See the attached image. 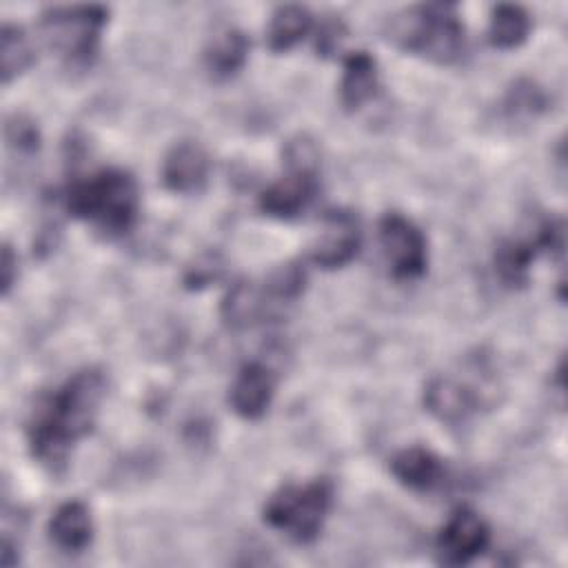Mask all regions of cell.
<instances>
[{
  "label": "cell",
  "mask_w": 568,
  "mask_h": 568,
  "mask_svg": "<svg viewBox=\"0 0 568 568\" xmlns=\"http://www.w3.org/2000/svg\"><path fill=\"white\" fill-rule=\"evenodd\" d=\"M106 379L100 368H82L33 410L27 435L31 455L49 470H60L71 448L87 437L98 419Z\"/></svg>",
  "instance_id": "6da1fadb"
},
{
  "label": "cell",
  "mask_w": 568,
  "mask_h": 568,
  "mask_svg": "<svg viewBox=\"0 0 568 568\" xmlns=\"http://www.w3.org/2000/svg\"><path fill=\"white\" fill-rule=\"evenodd\" d=\"M386 38L402 51L439 64L457 62L466 53V29L450 2H428L397 11L386 22Z\"/></svg>",
  "instance_id": "7a4b0ae2"
},
{
  "label": "cell",
  "mask_w": 568,
  "mask_h": 568,
  "mask_svg": "<svg viewBox=\"0 0 568 568\" xmlns=\"http://www.w3.org/2000/svg\"><path fill=\"white\" fill-rule=\"evenodd\" d=\"M64 206L73 217L91 222L102 233L122 235L135 224L140 191L131 173L102 169L73 182L64 193Z\"/></svg>",
  "instance_id": "3957f363"
},
{
  "label": "cell",
  "mask_w": 568,
  "mask_h": 568,
  "mask_svg": "<svg viewBox=\"0 0 568 568\" xmlns=\"http://www.w3.org/2000/svg\"><path fill=\"white\" fill-rule=\"evenodd\" d=\"M333 504V484L328 479H313L304 486H282L264 504L262 519L286 532L297 544H311L331 510Z\"/></svg>",
  "instance_id": "277c9868"
},
{
  "label": "cell",
  "mask_w": 568,
  "mask_h": 568,
  "mask_svg": "<svg viewBox=\"0 0 568 568\" xmlns=\"http://www.w3.org/2000/svg\"><path fill=\"white\" fill-rule=\"evenodd\" d=\"M109 11L100 4L51 7L42 11L40 27L53 51L75 69L89 67L98 53L100 31L106 24Z\"/></svg>",
  "instance_id": "5b68a950"
},
{
  "label": "cell",
  "mask_w": 568,
  "mask_h": 568,
  "mask_svg": "<svg viewBox=\"0 0 568 568\" xmlns=\"http://www.w3.org/2000/svg\"><path fill=\"white\" fill-rule=\"evenodd\" d=\"M564 248V224L552 217H544L537 226L535 233L526 237H510L504 240L497 251H495V271L499 280L510 286L519 288L528 284L530 277V264L541 251H559Z\"/></svg>",
  "instance_id": "8992f818"
},
{
  "label": "cell",
  "mask_w": 568,
  "mask_h": 568,
  "mask_svg": "<svg viewBox=\"0 0 568 568\" xmlns=\"http://www.w3.org/2000/svg\"><path fill=\"white\" fill-rule=\"evenodd\" d=\"M379 244L395 277L413 280L426 271V240L404 215L386 213L379 220Z\"/></svg>",
  "instance_id": "52a82bcc"
},
{
  "label": "cell",
  "mask_w": 568,
  "mask_h": 568,
  "mask_svg": "<svg viewBox=\"0 0 568 568\" xmlns=\"http://www.w3.org/2000/svg\"><path fill=\"white\" fill-rule=\"evenodd\" d=\"M488 524L470 508L455 510L437 535V555L444 564L462 566L481 555L488 546Z\"/></svg>",
  "instance_id": "ba28073f"
},
{
  "label": "cell",
  "mask_w": 568,
  "mask_h": 568,
  "mask_svg": "<svg viewBox=\"0 0 568 568\" xmlns=\"http://www.w3.org/2000/svg\"><path fill=\"white\" fill-rule=\"evenodd\" d=\"M359 222L351 211H328L322 220V231L311 248V262L320 268H339L359 251Z\"/></svg>",
  "instance_id": "9c48e42d"
},
{
  "label": "cell",
  "mask_w": 568,
  "mask_h": 568,
  "mask_svg": "<svg viewBox=\"0 0 568 568\" xmlns=\"http://www.w3.org/2000/svg\"><path fill=\"white\" fill-rule=\"evenodd\" d=\"M479 404L481 397L473 390V386L455 377L437 375L424 388V406L442 424L457 426L466 422L479 408Z\"/></svg>",
  "instance_id": "30bf717a"
},
{
  "label": "cell",
  "mask_w": 568,
  "mask_h": 568,
  "mask_svg": "<svg viewBox=\"0 0 568 568\" xmlns=\"http://www.w3.org/2000/svg\"><path fill=\"white\" fill-rule=\"evenodd\" d=\"M209 153L191 140L178 142L164 155L162 182L173 193H195L209 180Z\"/></svg>",
  "instance_id": "8fae6325"
},
{
  "label": "cell",
  "mask_w": 568,
  "mask_h": 568,
  "mask_svg": "<svg viewBox=\"0 0 568 568\" xmlns=\"http://www.w3.org/2000/svg\"><path fill=\"white\" fill-rule=\"evenodd\" d=\"M275 393V377L262 362H248L240 368L231 384L229 404L244 419H257L271 406Z\"/></svg>",
  "instance_id": "7c38bea8"
},
{
  "label": "cell",
  "mask_w": 568,
  "mask_h": 568,
  "mask_svg": "<svg viewBox=\"0 0 568 568\" xmlns=\"http://www.w3.org/2000/svg\"><path fill=\"white\" fill-rule=\"evenodd\" d=\"M317 173H306V171H286L280 180L268 184L262 195H260V211L271 215V217H295L302 213L308 202L313 200L317 191Z\"/></svg>",
  "instance_id": "4fadbf2b"
},
{
  "label": "cell",
  "mask_w": 568,
  "mask_h": 568,
  "mask_svg": "<svg viewBox=\"0 0 568 568\" xmlns=\"http://www.w3.org/2000/svg\"><path fill=\"white\" fill-rule=\"evenodd\" d=\"M49 537L64 552H82L93 539L89 508L78 499L58 506L49 519Z\"/></svg>",
  "instance_id": "5bb4252c"
},
{
  "label": "cell",
  "mask_w": 568,
  "mask_h": 568,
  "mask_svg": "<svg viewBox=\"0 0 568 568\" xmlns=\"http://www.w3.org/2000/svg\"><path fill=\"white\" fill-rule=\"evenodd\" d=\"M377 91V62L366 51H353L344 58L339 100L348 111H357Z\"/></svg>",
  "instance_id": "9a60e30c"
},
{
  "label": "cell",
  "mask_w": 568,
  "mask_h": 568,
  "mask_svg": "<svg viewBox=\"0 0 568 568\" xmlns=\"http://www.w3.org/2000/svg\"><path fill=\"white\" fill-rule=\"evenodd\" d=\"M390 473L399 484L413 490H428L442 481L444 466L430 450L410 446L390 459Z\"/></svg>",
  "instance_id": "2e32d148"
},
{
  "label": "cell",
  "mask_w": 568,
  "mask_h": 568,
  "mask_svg": "<svg viewBox=\"0 0 568 568\" xmlns=\"http://www.w3.org/2000/svg\"><path fill=\"white\" fill-rule=\"evenodd\" d=\"M248 58V38L240 29H222L215 33L204 51V67L215 80L235 75Z\"/></svg>",
  "instance_id": "e0dca14e"
},
{
  "label": "cell",
  "mask_w": 568,
  "mask_h": 568,
  "mask_svg": "<svg viewBox=\"0 0 568 568\" xmlns=\"http://www.w3.org/2000/svg\"><path fill=\"white\" fill-rule=\"evenodd\" d=\"M266 308L264 293L251 282H235L220 304V317L231 328H248L262 320Z\"/></svg>",
  "instance_id": "ac0fdd59"
},
{
  "label": "cell",
  "mask_w": 568,
  "mask_h": 568,
  "mask_svg": "<svg viewBox=\"0 0 568 568\" xmlns=\"http://www.w3.org/2000/svg\"><path fill=\"white\" fill-rule=\"evenodd\" d=\"M313 27V16L302 4H282L273 11L266 40L273 51H288L295 47Z\"/></svg>",
  "instance_id": "d6986e66"
},
{
  "label": "cell",
  "mask_w": 568,
  "mask_h": 568,
  "mask_svg": "<svg viewBox=\"0 0 568 568\" xmlns=\"http://www.w3.org/2000/svg\"><path fill=\"white\" fill-rule=\"evenodd\" d=\"M530 33V16L519 4H497L488 24V40L497 49H515Z\"/></svg>",
  "instance_id": "ffe728a7"
},
{
  "label": "cell",
  "mask_w": 568,
  "mask_h": 568,
  "mask_svg": "<svg viewBox=\"0 0 568 568\" xmlns=\"http://www.w3.org/2000/svg\"><path fill=\"white\" fill-rule=\"evenodd\" d=\"M0 60H2V82L27 71L36 60V47L27 31L18 24L4 22L0 31Z\"/></svg>",
  "instance_id": "44dd1931"
},
{
  "label": "cell",
  "mask_w": 568,
  "mask_h": 568,
  "mask_svg": "<svg viewBox=\"0 0 568 568\" xmlns=\"http://www.w3.org/2000/svg\"><path fill=\"white\" fill-rule=\"evenodd\" d=\"M546 91L530 78L515 80L504 98V111L508 118H535L546 111Z\"/></svg>",
  "instance_id": "7402d4cb"
},
{
  "label": "cell",
  "mask_w": 568,
  "mask_h": 568,
  "mask_svg": "<svg viewBox=\"0 0 568 568\" xmlns=\"http://www.w3.org/2000/svg\"><path fill=\"white\" fill-rule=\"evenodd\" d=\"M306 286V271L300 262H284L271 271L266 280V295L280 302H293Z\"/></svg>",
  "instance_id": "603a6c76"
},
{
  "label": "cell",
  "mask_w": 568,
  "mask_h": 568,
  "mask_svg": "<svg viewBox=\"0 0 568 568\" xmlns=\"http://www.w3.org/2000/svg\"><path fill=\"white\" fill-rule=\"evenodd\" d=\"M7 146L20 155H33L40 149V129L33 118L24 113H11L4 122Z\"/></svg>",
  "instance_id": "cb8c5ba5"
},
{
  "label": "cell",
  "mask_w": 568,
  "mask_h": 568,
  "mask_svg": "<svg viewBox=\"0 0 568 568\" xmlns=\"http://www.w3.org/2000/svg\"><path fill=\"white\" fill-rule=\"evenodd\" d=\"M282 162L286 171H306L317 173L320 166V149L308 135L291 138L282 149Z\"/></svg>",
  "instance_id": "d4e9b609"
},
{
  "label": "cell",
  "mask_w": 568,
  "mask_h": 568,
  "mask_svg": "<svg viewBox=\"0 0 568 568\" xmlns=\"http://www.w3.org/2000/svg\"><path fill=\"white\" fill-rule=\"evenodd\" d=\"M222 275V260L217 253H204L189 266L184 282L189 288H202Z\"/></svg>",
  "instance_id": "484cf974"
},
{
  "label": "cell",
  "mask_w": 568,
  "mask_h": 568,
  "mask_svg": "<svg viewBox=\"0 0 568 568\" xmlns=\"http://www.w3.org/2000/svg\"><path fill=\"white\" fill-rule=\"evenodd\" d=\"M344 33H346V29H344L342 20H326V22L320 27V31H317L315 49H317L322 55L331 53L335 47H339Z\"/></svg>",
  "instance_id": "4316f807"
},
{
  "label": "cell",
  "mask_w": 568,
  "mask_h": 568,
  "mask_svg": "<svg viewBox=\"0 0 568 568\" xmlns=\"http://www.w3.org/2000/svg\"><path fill=\"white\" fill-rule=\"evenodd\" d=\"M16 277H18V260L11 251V246L2 244V255H0V288H2V295H7L11 291Z\"/></svg>",
  "instance_id": "83f0119b"
}]
</instances>
